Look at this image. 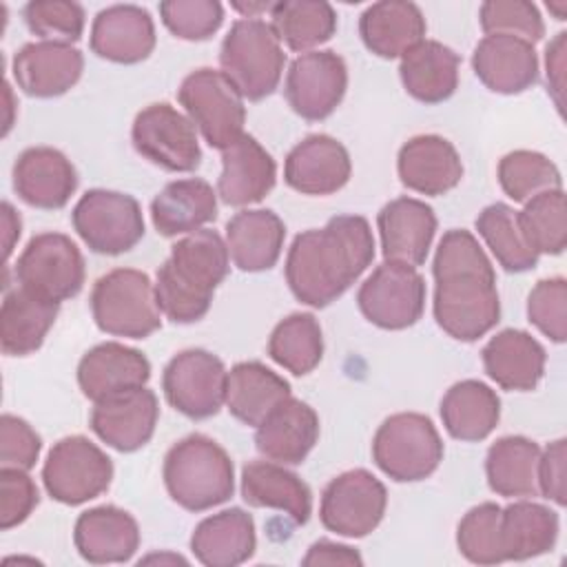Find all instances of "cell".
<instances>
[{"label": "cell", "instance_id": "obj_1", "mask_svg": "<svg viewBox=\"0 0 567 567\" xmlns=\"http://www.w3.org/2000/svg\"><path fill=\"white\" fill-rule=\"evenodd\" d=\"M434 319L458 341L485 337L501 319L496 272L478 239L463 228L447 230L432 261Z\"/></svg>", "mask_w": 567, "mask_h": 567}, {"label": "cell", "instance_id": "obj_2", "mask_svg": "<svg viewBox=\"0 0 567 567\" xmlns=\"http://www.w3.org/2000/svg\"><path fill=\"white\" fill-rule=\"evenodd\" d=\"M374 237L365 217L337 215L323 228H310L292 239L286 255L290 292L310 308L337 301L372 264Z\"/></svg>", "mask_w": 567, "mask_h": 567}, {"label": "cell", "instance_id": "obj_3", "mask_svg": "<svg viewBox=\"0 0 567 567\" xmlns=\"http://www.w3.org/2000/svg\"><path fill=\"white\" fill-rule=\"evenodd\" d=\"M228 268L230 255L219 233L199 228L177 239L155 277V299L162 315L175 323L199 321Z\"/></svg>", "mask_w": 567, "mask_h": 567}, {"label": "cell", "instance_id": "obj_4", "mask_svg": "<svg viewBox=\"0 0 567 567\" xmlns=\"http://www.w3.org/2000/svg\"><path fill=\"white\" fill-rule=\"evenodd\" d=\"M168 496L188 512H206L235 492V467L228 452L206 434H188L164 456Z\"/></svg>", "mask_w": 567, "mask_h": 567}, {"label": "cell", "instance_id": "obj_5", "mask_svg": "<svg viewBox=\"0 0 567 567\" xmlns=\"http://www.w3.org/2000/svg\"><path fill=\"white\" fill-rule=\"evenodd\" d=\"M219 66L241 97L259 102L279 86L286 53L270 22L241 18L224 35Z\"/></svg>", "mask_w": 567, "mask_h": 567}, {"label": "cell", "instance_id": "obj_6", "mask_svg": "<svg viewBox=\"0 0 567 567\" xmlns=\"http://www.w3.org/2000/svg\"><path fill=\"white\" fill-rule=\"evenodd\" d=\"M95 326L113 337L146 339L162 326L155 284L135 268H115L102 275L91 290Z\"/></svg>", "mask_w": 567, "mask_h": 567}, {"label": "cell", "instance_id": "obj_7", "mask_svg": "<svg viewBox=\"0 0 567 567\" xmlns=\"http://www.w3.org/2000/svg\"><path fill=\"white\" fill-rule=\"evenodd\" d=\"M372 458L392 481L416 483L434 474L443 461V441L430 416L396 412L374 432Z\"/></svg>", "mask_w": 567, "mask_h": 567}, {"label": "cell", "instance_id": "obj_8", "mask_svg": "<svg viewBox=\"0 0 567 567\" xmlns=\"http://www.w3.org/2000/svg\"><path fill=\"white\" fill-rule=\"evenodd\" d=\"M177 100L210 148L224 151L244 135V97L221 71L195 69L182 80Z\"/></svg>", "mask_w": 567, "mask_h": 567}, {"label": "cell", "instance_id": "obj_9", "mask_svg": "<svg viewBox=\"0 0 567 567\" xmlns=\"http://www.w3.org/2000/svg\"><path fill=\"white\" fill-rule=\"evenodd\" d=\"M73 230L97 255H122L144 237V217L135 197L106 188L86 190L71 213Z\"/></svg>", "mask_w": 567, "mask_h": 567}, {"label": "cell", "instance_id": "obj_10", "mask_svg": "<svg viewBox=\"0 0 567 567\" xmlns=\"http://www.w3.org/2000/svg\"><path fill=\"white\" fill-rule=\"evenodd\" d=\"M16 281L47 301L62 303L84 286V257L62 233L33 235L16 261Z\"/></svg>", "mask_w": 567, "mask_h": 567}, {"label": "cell", "instance_id": "obj_11", "mask_svg": "<svg viewBox=\"0 0 567 567\" xmlns=\"http://www.w3.org/2000/svg\"><path fill=\"white\" fill-rule=\"evenodd\" d=\"M113 478L111 458L86 436H64L47 454L42 483L47 494L64 505H82L104 494Z\"/></svg>", "mask_w": 567, "mask_h": 567}, {"label": "cell", "instance_id": "obj_12", "mask_svg": "<svg viewBox=\"0 0 567 567\" xmlns=\"http://www.w3.org/2000/svg\"><path fill=\"white\" fill-rule=\"evenodd\" d=\"M228 372L221 359L202 348L177 352L162 372V390L171 408L188 419H208L226 401Z\"/></svg>", "mask_w": 567, "mask_h": 567}, {"label": "cell", "instance_id": "obj_13", "mask_svg": "<svg viewBox=\"0 0 567 567\" xmlns=\"http://www.w3.org/2000/svg\"><path fill=\"white\" fill-rule=\"evenodd\" d=\"M131 140L144 159L171 173H190L202 162L195 124L168 102L142 109L133 120Z\"/></svg>", "mask_w": 567, "mask_h": 567}, {"label": "cell", "instance_id": "obj_14", "mask_svg": "<svg viewBox=\"0 0 567 567\" xmlns=\"http://www.w3.org/2000/svg\"><path fill=\"white\" fill-rule=\"evenodd\" d=\"M425 279L416 268L383 261L361 284L357 306L361 315L383 330L414 326L425 310Z\"/></svg>", "mask_w": 567, "mask_h": 567}, {"label": "cell", "instance_id": "obj_15", "mask_svg": "<svg viewBox=\"0 0 567 567\" xmlns=\"http://www.w3.org/2000/svg\"><path fill=\"white\" fill-rule=\"evenodd\" d=\"M385 485L368 470H348L334 476L319 503V518L328 532L363 538L374 532L385 514Z\"/></svg>", "mask_w": 567, "mask_h": 567}, {"label": "cell", "instance_id": "obj_16", "mask_svg": "<svg viewBox=\"0 0 567 567\" xmlns=\"http://www.w3.org/2000/svg\"><path fill=\"white\" fill-rule=\"evenodd\" d=\"M348 89V66L334 51L299 53L286 73L290 109L310 122L326 120L341 104Z\"/></svg>", "mask_w": 567, "mask_h": 567}, {"label": "cell", "instance_id": "obj_17", "mask_svg": "<svg viewBox=\"0 0 567 567\" xmlns=\"http://www.w3.org/2000/svg\"><path fill=\"white\" fill-rule=\"evenodd\" d=\"M157 419V396L142 385L93 403L89 425L109 447L117 452H135L151 441Z\"/></svg>", "mask_w": 567, "mask_h": 567}, {"label": "cell", "instance_id": "obj_18", "mask_svg": "<svg viewBox=\"0 0 567 567\" xmlns=\"http://www.w3.org/2000/svg\"><path fill=\"white\" fill-rule=\"evenodd\" d=\"M352 173L346 146L326 133H312L297 142L284 162L286 184L301 195H332Z\"/></svg>", "mask_w": 567, "mask_h": 567}, {"label": "cell", "instance_id": "obj_19", "mask_svg": "<svg viewBox=\"0 0 567 567\" xmlns=\"http://www.w3.org/2000/svg\"><path fill=\"white\" fill-rule=\"evenodd\" d=\"M16 195L42 210H58L66 206L78 188V173L71 159L53 146L24 148L13 164Z\"/></svg>", "mask_w": 567, "mask_h": 567}, {"label": "cell", "instance_id": "obj_20", "mask_svg": "<svg viewBox=\"0 0 567 567\" xmlns=\"http://www.w3.org/2000/svg\"><path fill=\"white\" fill-rule=\"evenodd\" d=\"M82 53L62 42H27L11 62L18 89L31 97H58L73 89L82 75Z\"/></svg>", "mask_w": 567, "mask_h": 567}, {"label": "cell", "instance_id": "obj_21", "mask_svg": "<svg viewBox=\"0 0 567 567\" xmlns=\"http://www.w3.org/2000/svg\"><path fill=\"white\" fill-rule=\"evenodd\" d=\"M89 47L102 60L137 64L155 49L153 18L137 4H111L93 18Z\"/></svg>", "mask_w": 567, "mask_h": 567}, {"label": "cell", "instance_id": "obj_22", "mask_svg": "<svg viewBox=\"0 0 567 567\" xmlns=\"http://www.w3.org/2000/svg\"><path fill=\"white\" fill-rule=\"evenodd\" d=\"M377 226L385 261L416 268L427 259L436 233V215L425 202L396 197L379 210Z\"/></svg>", "mask_w": 567, "mask_h": 567}, {"label": "cell", "instance_id": "obj_23", "mask_svg": "<svg viewBox=\"0 0 567 567\" xmlns=\"http://www.w3.org/2000/svg\"><path fill=\"white\" fill-rule=\"evenodd\" d=\"M399 179L421 195H445L463 177V162L454 144L441 135L410 137L396 157Z\"/></svg>", "mask_w": 567, "mask_h": 567}, {"label": "cell", "instance_id": "obj_24", "mask_svg": "<svg viewBox=\"0 0 567 567\" xmlns=\"http://www.w3.org/2000/svg\"><path fill=\"white\" fill-rule=\"evenodd\" d=\"M148 359L140 350L117 341H106L91 348L78 363V385L93 403L142 388L148 383Z\"/></svg>", "mask_w": 567, "mask_h": 567}, {"label": "cell", "instance_id": "obj_25", "mask_svg": "<svg viewBox=\"0 0 567 567\" xmlns=\"http://www.w3.org/2000/svg\"><path fill=\"white\" fill-rule=\"evenodd\" d=\"M476 78L494 93L514 95L538 80V55L532 42L516 35H485L472 53Z\"/></svg>", "mask_w": 567, "mask_h": 567}, {"label": "cell", "instance_id": "obj_26", "mask_svg": "<svg viewBox=\"0 0 567 567\" xmlns=\"http://www.w3.org/2000/svg\"><path fill=\"white\" fill-rule=\"evenodd\" d=\"M317 439V412L306 401L290 394L257 425L255 447L268 461L281 465H299L306 461Z\"/></svg>", "mask_w": 567, "mask_h": 567}, {"label": "cell", "instance_id": "obj_27", "mask_svg": "<svg viewBox=\"0 0 567 567\" xmlns=\"http://www.w3.org/2000/svg\"><path fill=\"white\" fill-rule=\"evenodd\" d=\"M73 543L78 554L91 565L126 563L140 547V527L126 509L100 505L78 516Z\"/></svg>", "mask_w": 567, "mask_h": 567}, {"label": "cell", "instance_id": "obj_28", "mask_svg": "<svg viewBox=\"0 0 567 567\" xmlns=\"http://www.w3.org/2000/svg\"><path fill=\"white\" fill-rule=\"evenodd\" d=\"M277 164L272 155L252 137L241 135L221 151V175L217 195L224 204L241 208L261 202L275 186Z\"/></svg>", "mask_w": 567, "mask_h": 567}, {"label": "cell", "instance_id": "obj_29", "mask_svg": "<svg viewBox=\"0 0 567 567\" xmlns=\"http://www.w3.org/2000/svg\"><path fill=\"white\" fill-rule=\"evenodd\" d=\"M487 377L512 392L534 390L543 374L547 354L545 348L525 330L505 328L496 332L481 352Z\"/></svg>", "mask_w": 567, "mask_h": 567}, {"label": "cell", "instance_id": "obj_30", "mask_svg": "<svg viewBox=\"0 0 567 567\" xmlns=\"http://www.w3.org/2000/svg\"><path fill=\"white\" fill-rule=\"evenodd\" d=\"M425 16L408 0H381L370 4L359 18V35L365 49L392 60L425 40Z\"/></svg>", "mask_w": 567, "mask_h": 567}, {"label": "cell", "instance_id": "obj_31", "mask_svg": "<svg viewBox=\"0 0 567 567\" xmlns=\"http://www.w3.org/2000/svg\"><path fill=\"white\" fill-rule=\"evenodd\" d=\"M286 226L268 208H246L226 221V248L230 261L244 272L270 270L284 248Z\"/></svg>", "mask_w": 567, "mask_h": 567}, {"label": "cell", "instance_id": "obj_32", "mask_svg": "<svg viewBox=\"0 0 567 567\" xmlns=\"http://www.w3.org/2000/svg\"><path fill=\"white\" fill-rule=\"evenodd\" d=\"M241 498L250 507H268L306 525L312 514L310 487L286 465L275 461H250L241 470Z\"/></svg>", "mask_w": 567, "mask_h": 567}, {"label": "cell", "instance_id": "obj_33", "mask_svg": "<svg viewBox=\"0 0 567 567\" xmlns=\"http://www.w3.org/2000/svg\"><path fill=\"white\" fill-rule=\"evenodd\" d=\"M217 217V190L206 179L168 182L151 202V219L162 237L199 230Z\"/></svg>", "mask_w": 567, "mask_h": 567}, {"label": "cell", "instance_id": "obj_34", "mask_svg": "<svg viewBox=\"0 0 567 567\" xmlns=\"http://www.w3.org/2000/svg\"><path fill=\"white\" fill-rule=\"evenodd\" d=\"M255 520L241 507L206 516L190 536V551L206 567L241 565L255 554Z\"/></svg>", "mask_w": 567, "mask_h": 567}, {"label": "cell", "instance_id": "obj_35", "mask_svg": "<svg viewBox=\"0 0 567 567\" xmlns=\"http://www.w3.org/2000/svg\"><path fill=\"white\" fill-rule=\"evenodd\" d=\"M461 58L439 40H423L401 55V84L414 100L439 104L454 95L458 86Z\"/></svg>", "mask_w": 567, "mask_h": 567}, {"label": "cell", "instance_id": "obj_36", "mask_svg": "<svg viewBox=\"0 0 567 567\" xmlns=\"http://www.w3.org/2000/svg\"><path fill=\"white\" fill-rule=\"evenodd\" d=\"M288 396L290 383L259 361L235 363L228 372L224 403L244 425L257 427Z\"/></svg>", "mask_w": 567, "mask_h": 567}, {"label": "cell", "instance_id": "obj_37", "mask_svg": "<svg viewBox=\"0 0 567 567\" xmlns=\"http://www.w3.org/2000/svg\"><path fill=\"white\" fill-rule=\"evenodd\" d=\"M441 421L456 441L487 439L501 419V399L483 381L465 379L454 383L441 399Z\"/></svg>", "mask_w": 567, "mask_h": 567}, {"label": "cell", "instance_id": "obj_38", "mask_svg": "<svg viewBox=\"0 0 567 567\" xmlns=\"http://www.w3.org/2000/svg\"><path fill=\"white\" fill-rule=\"evenodd\" d=\"M60 303L47 301L20 286L7 290L0 308V346L7 357H27L35 352L51 326Z\"/></svg>", "mask_w": 567, "mask_h": 567}, {"label": "cell", "instance_id": "obj_39", "mask_svg": "<svg viewBox=\"0 0 567 567\" xmlns=\"http://www.w3.org/2000/svg\"><path fill=\"white\" fill-rule=\"evenodd\" d=\"M540 447L518 434L496 439L485 456V476L494 494L505 498L540 496L538 492Z\"/></svg>", "mask_w": 567, "mask_h": 567}, {"label": "cell", "instance_id": "obj_40", "mask_svg": "<svg viewBox=\"0 0 567 567\" xmlns=\"http://www.w3.org/2000/svg\"><path fill=\"white\" fill-rule=\"evenodd\" d=\"M558 514L534 501L501 507V547L505 560H527L554 549Z\"/></svg>", "mask_w": 567, "mask_h": 567}, {"label": "cell", "instance_id": "obj_41", "mask_svg": "<svg viewBox=\"0 0 567 567\" xmlns=\"http://www.w3.org/2000/svg\"><path fill=\"white\" fill-rule=\"evenodd\" d=\"M270 27L290 51L308 53L337 31V11L323 0H281L270 9Z\"/></svg>", "mask_w": 567, "mask_h": 567}, {"label": "cell", "instance_id": "obj_42", "mask_svg": "<svg viewBox=\"0 0 567 567\" xmlns=\"http://www.w3.org/2000/svg\"><path fill=\"white\" fill-rule=\"evenodd\" d=\"M268 354L295 377L310 374L323 357V334L315 315L292 312L270 332Z\"/></svg>", "mask_w": 567, "mask_h": 567}, {"label": "cell", "instance_id": "obj_43", "mask_svg": "<svg viewBox=\"0 0 567 567\" xmlns=\"http://www.w3.org/2000/svg\"><path fill=\"white\" fill-rule=\"evenodd\" d=\"M476 230L503 270L525 272L538 264V252L527 244L520 230L518 210L509 204L496 202L485 206L476 217Z\"/></svg>", "mask_w": 567, "mask_h": 567}, {"label": "cell", "instance_id": "obj_44", "mask_svg": "<svg viewBox=\"0 0 567 567\" xmlns=\"http://www.w3.org/2000/svg\"><path fill=\"white\" fill-rule=\"evenodd\" d=\"M518 224L538 255H560L567 246V213L563 188L545 190L525 202Z\"/></svg>", "mask_w": 567, "mask_h": 567}, {"label": "cell", "instance_id": "obj_45", "mask_svg": "<svg viewBox=\"0 0 567 567\" xmlns=\"http://www.w3.org/2000/svg\"><path fill=\"white\" fill-rule=\"evenodd\" d=\"M498 184L509 199L525 204L538 193L563 188V177L558 166L547 155L518 148L501 157Z\"/></svg>", "mask_w": 567, "mask_h": 567}, {"label": "cell", "instance_id": "obj_46", "mask_svg": "<svg viewBox=\"0 0 567 567\" xmlns=\"http://www.w3.org/2000/svg\"><path fill=\"white\" fill-rule=\"evenodd\" d=\"M456 547L474 565L505 563L501 547V507L489 501L472 507L456 527Z\"/></svg>", "mask_w": 567, "mask_h": 567}, {"label": "cell", "instance_id": "obj_47", "mask_svg": "<svg viewBox=\"0 0 567 567\" xmlns=\"http://www.w3.org/2000/svg\"><path fill=\"white\" fill-rule=\"evenodd\" d=\"M27 29L47 42L71 44L84 33V9L71 0H31L22 9Z\"/></svg>", "mask_w": 567, "mask_h": 567}, {"label": "cell", "instance_id": "obj_48", "mask_svg": "<svg viewBox=\"0 0 567 567\" xmlns=\"http://www.w3.org/2000/svg\"><path fill=\"white\" fill-rule=\"evenodd\" d=\"M478 22L485 35H516L532 44L545 35L543 16L527 0H487L478 9Z\"/></svg>", "mask_w": 567, "mask_h": 567}, {"label": "cell", "instance_id": "obj_49", "mask_svg": "<svg viewBox=\"0 0 567 567\" xmlns=\"http://www.w3.org/2000/svg\"><path fill=\"white\" fill-rule=\"evenodd\" d=\"M159 18L175 38L199 42L221 27L224 7L217 0H164Z\"/></svg>", "mask_w": 567, "mask_h": 567}, {"label": "cell", "instance_id": "obj_50", "mask_svg": "<svg viewBox=\"0 0 567 567\" xmlns=\"http://www.w3.org/2000/svg\"><path fill=\"white\" fill-rule=\"evenodd\" d=\"M527 319L554 343L567 339V281L563 277L540 279L527 297Z\"/></svg>", "mask_w": 567, "mask_h": 567}, {"label": "cell", "instance_id": "obj_51", "mask_svg": "<svg viewBox=\"0 0 567 567\" xmlns=\"http://www.w3.org/2000/svg\"><path fill=\"white\" fill-rule=\"evenodd\" d=\"M38 503L40 494L27 470L0 467V529L24 523Z\"/></svg>", "mask_w": 567, "mask_h": 567}, {"label": "cell", "instance_id": "obj_52", "mask_svg": "<svg viewBox=\"0 0 567 567\" xmlns=\"http://www.w3.org/2000/svg\"><path fill=\"white\" fill-rule=\"evenodd\" d=\"M40 434L20 416L2 414L0 419V465L31 470L40 456Z\"/></svg>", "mask_w": 567, "mask_h": 567}, {"label": "cell", "instance_id": "obj_53", "mask_svg": "<svg viewBox=\"0 0 567 567\" xmlns=\"http://www.w3.org/2000/svg\"><path fill=\"white\" fill-rule=\"evenodd\" d=\"M567 441L556 439L540 450L538 492L543 498L563 507L567 503Z\"/></svg>", "mask_w": 567, "mask_h": 567}, {"label": "cell", "instance_id": "obj_54", "mask_svg": "<svg viewBox=\"0 0 567 567\" xmlns=\"http://www.w3.org/2000/svg\"><path fill=\"white\" fill-rule=\"evenodd\" d=\"M565 55H567V33L558 31L554 40L545 49V73H547V91L563 113V93H565Z\"/></svg>", "mask_w": 567, "mask_h": 567}, {"label": "cell", "instance_id": "obj_55", "mask_svg": "<svg viewBox=\"0 0 567 567\" xmlns=\"http://www.w3.org/2000/svg\"><path fill=\"white\" fill-rule=\"evenodd\" d=\"M301 565L317 567V565H363V558L357 549L332 543V540H317L308 547V554L301 558Z\"/></svg>", "mask_w": 567, "mask_h": 567}, {"label": "cell", "instance_id": "obj_56", "mask_svg": "<svg viewBox=\"0 0 567 567\" xmlns=\"http://www.w3.org/2000/svg\"><path fill=\"white\" fill-rule=\"evenodd\" d=\"M20 228H22V221H20V215L16 213V208L9 204V202H2V246H4V261L11 257L13 252V246L20 237Z\"/></svg>", "mask_w": 567, "mask_h": 567}, {"label": "cell", "instance_id": "obj_57", "mask_svg": "<svg viewBox=\"0 0 567 567\" xmlns=\"http://www.w3.org/2000/svg\"><path fill=\"white\" fill-rule=\"evenodd\" d=\"M275 2H233V7L244 13V18H257L261 11H268L272 9Z\"/></svg>", "mask_w": 567, "mask_h": 567}, {"label": "cell", "instance_id": "obj_58", "mask_svg": "<svg viewBox=\"0 0 567 567\" xmlns=\"http://www.w3.org/2000/svg\"><path fill=\"white\" fill-rule=\"evenodd\" d=\"M547 9L556 16V20H565V13H567V2L560 0V2H547Z\"/></svg>", "mask_w": 567, "mask_h": 567}]
</instances>
